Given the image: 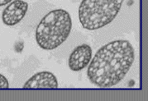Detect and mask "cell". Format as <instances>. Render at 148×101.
Segmentation results:
<instances>
[{
    "mask_svg": "<svg viewBox=\"0 0 148 101\" xmlns=\"http://www.w3.org/2000/svg\"><path fill=\"white\" fill-rule=\"evenodd\" d=\"M28 3L23 0H14L3 10L2 19L7 26L19 23L27 14Z\"/></svg>",
    "mask_w": 148,
    "mask_h": 101,
    "instance_id": "obj_4",
    "label": "cell"
},
{
    "mask_svg": "<svg viewBox=\"0 0 148 101\" xmlns=\"http://www.w3.org/2000/svg\"><path fill=\"white\" fill-rule=\"evenodd\" d=\"M92 59V48L87 44H80L75 48L69 58V67L74 71H78L85 68L89 65Z\"/></svg>",
    "mask_w": 148,
    "mask_h": 101,
    "instance_id": "obj_5",
    "label": "cell"
},
{
    "mask_svg": "<svg viewBox=\"0 0 148 101\" xmlns=\"http://www.w3.org/2000/svg\"><path fill=\"white\" fill-rule=\"evenodd\" d=\"M58 81L53 73L41 71L30 77L23 85V89H56Z\"/></svg>",
    "mask_w": 148,
    "mask_h": 101,
    "instance_id": "obj_6",
    "label": "cell"
},
{
    "mask_svg": "<svg viewBox=\"0 0 148 101\" xmlns=\"http://www.w3.org/2000/svg\"><path fill=\"white\" fill-rule=\"evenodd\" d=\"M24 48V44L23 42H17L14 45V48L16 50V52L18 53H21L23 51Z\"/></svg>",
    "mask_w": 148,
    "mask_h": 101,
    "instance_id": "obj_8",
    "label": "cell"
},
{
    "mask_svg": "<svg viewBox=\"0 0 148 101\" xmlns=\"http://www.w3.org/2000/svg\"><path fill=\"white\" fill-rule=\"evenodd\" d=\"M123 0H82L79 19L84 29L95 30L112 22L122 7Z\"/></svg>",
    "mask_w": 148,
    "mask_h": 101,
    "instance_id": "obj_3",
    "label": "cell"
},
{
    "mask_svg": "<svg viewBox=\"0 0 148 101\" xmlns=\"http://www.w3.org/2000/svg\"><path fill=\"white\" fill-rule=\"evenodd\" d=\"M12 0H0V7L4 6L5 4H8V3H10Z\"/></svg>",
    "mask_w": 148,
    "mask_h": 101,
    "instance_id": "obj_9",
    "label": "cell"
},
{
    "mask_svg": "<svg viewBox=\"0 0 148 101\" xmlns=\"http://www.w3.org/2000/svg\"><path fill=\"white\" fill-rule=\"evenodd\" d=\"M71 29L70 13L65 9H55L39 22L36 30V40L43 49L53 50L67 40Z\"/></svg>",
    "mask_w": 148,
    "mask_h": 101,
    "instance_id": "obj_2",
    "label": "cell"
},
{
    "mask_svg": "<svg viewBox=\"0 0 148 101\" xmlns=\"http://www.w3.org/2000/svg\"><path fill=\"white\" fill-rule=\"evenodd\" d=\"M9 87L8 81L3 75L0 74V89H8Z\"/></svg>",
    "mask_w": 148,
    "mask_h": 101,
    "instance_id": "obj_7",
    "label": "cell"
},
{
    "mask_svg": "<svg viewBox=\"0 0 148 101\" xmlns=\"http://www.w3.org/2000/svg\"><path fill=\"white\" fill-rule=\"evenodd\" d=\"M135 52L130 42H109L96 52L89 63L87 76L92 84L102 88L119 84L133 64Z\"/></svg>",
    "mask_w": 148,
    "mask_h": 101,
    "instance_id": "obj_1",
    "label": "cell"
}]
</instances>
